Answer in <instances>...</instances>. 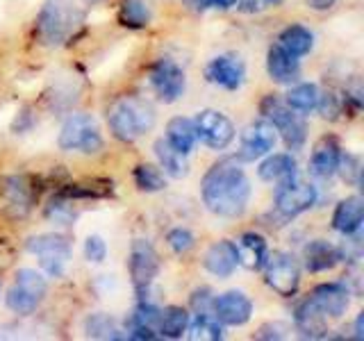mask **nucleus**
Returning a JSON list of instances; mask_svg holds the SVG:
<instances>
[{
	"instance_id": "5701e85b",
	"label": "nucleus",
	"mask_w": 364,
	"mask_h": 341,
	"mask_svg": "<svg viewBox=\"0 0 364 341\" xmlns=\"http://www.w3.org/2000/svg\"><path fill=\"white\" fill-rule=\"evenodd\" d=\"M364 219V205L360 196H350L346 200H341L337 205V210L333 214V227L344 237H353L360 227Z\"/></svg>"
},
{
	"instance_id": "9d476101",
	"label": "nucleus",
	"mask_w": 364,
	"mask_h": 341,
	"mask_svg": "<svg viewBox=\"0 0 364 341\" xmlns=\"http://www.w3.org/2000/svg\"><path fill=\"white\" fill-rule=\"evenodd\" d=\"M130 278L136 293L144 298V293L148 291V287L155 282L157 273H159V255L153 248L151 242L146 239H134L132 248H130Z\"/></svg>"
},
{
	"instance_id": "aec40b11",
	"label": "nucleus",
	"mask_w": 364,
	"mask_h": 341,
	"mask_svg": "<svg viewBox=\"0 0 364 341\" xmlns=\"http://www.w3.org/2000/svg\"><path fill=\"white\" fill-rule=\"evenodd\" d=\"M205 269H208L212 276L216 278H228L232 276V271L237 269L239 259H237V246L232 242H216L208 248V253H205V259H203Z\"/></svg>"
},
{
	"instance_id": "1a4fd4ad",
	"label": "nucleus",
	"mask_w": 364,
	"mask_h": 341,
	"mask_svg": "<svg viewBox=\"0 0 364 341\" xmlns=\"http://www.w3.org/2000/svg\"><path fill=\"white\" fill-rule=\"evenodd\" d=\"M264 278L267 284L276 291L282 298H291V296L299 291L301 284V269L299 261L289 253H273L269 255L267 264H264Z\"/></svg>"
},
{
	"instance_id": "37998d69",
	"label": "nucleus",
	"mask_w": 364,
	"mask_h": 341,
	"mask_svg": "<svg viewBox=\"0 0 364 341\" xmlns=\"http://www.w3.org/2000/svg\"><path fill=\"white\" fill-rule=\"evenodd\" d=\"M287 332H289V328L284 325V323H280V321H276V323H267V325H262L259 330H257V339H284L287 337Z\"/></svg>"
},
{
	"instance_id": "a19ab883",
	"label": "nucleus",
	"mask_w": 364,
	"mask_h": 341,
	"mask_svg": "<svg viewBox=\"0 0 364 341\" xmlns=\"http://www.w3.org/2000/svg\"><path fill=\"white\" fill-rule=\"evenodd\" d=\"M212 305H214V296L210 287H203L196 289L191 293V310L196 314H205V312H212Z\"/></svg>"
},
{
	"instance_id": "dca6fc26",
	"label": "nucleus",
	"mask_w": 364,
	"mask_h": 341,
	"mask_svg": "<svg viewBox=\"0 0 364 341\" xmlns=\"http://www.w3.org/2000/svg\"><path fill=\"white\" fill-rule=\"evenodd\" d=\"M276 141H278V132L267 119L248 125V128L244 130V134H242V159L255 162L257 157L273 151Z\"/></svg>"
},
{
	"instance_id": "49530a36",
	"label": "nucleus",
	"mask_w": 364,
	"mask_h": 341,
	"mask_svg": "<svg viewBox=\"0 0 364 341\" xmlns=\"http://www.w3.org/2000/svg\"><path fill=\"white\" fill-rule=\"evenodd\" d=\"M362 325H364V314L358 316V321H355V335H353V339H364V330H362Z\"/></svg>"
},
{
	"instance_id": "9b49d317",
	"label": "nucleus",
	"mask_w": 364,
	"mask_h": 341,
	"mask_svg": "<svg viewBox=\"0 0 364 341\" xmlns=\"http://www.w3.org/2000/svg\"><path fill=\"white\" fill-rule=\"evenodd\" d=\"M193 128H196V139H200L205 146L214 148V151H223L235 139L232 121L216 109L200 112L196 121H193Z\"/></svg>"
},
{
	"instance_id": "bb28decb",
	"label": "nucleus",
	"mask_w": 364,
	"mask_h": 341,
	"mask_svg": "<svg viewBox=\"0 0 364 341\" xmlns=\"http://www.w3.org/2000/svg\"><path fill=\"white\" fill-rule=\"evenodd\" d=\"M166 141L182 155H189L193 144H196V128H193V123L185 117L171 119L166 125Z\"/></svg>"
},
{
	"instance_id": "c85d7f7f",
	"label": "nucleus",
	"mask_w": 364,
	"mask_h": 341,
	"mask_svg": "<svg viewBox=\"0 0 364 341\" xmlns=\"http://www.w3.org/2000/svg\"><path fill=\"white\" fill-rule=\"evenodd\" d=\"M278 45H282V48L287 53H291L294 57H303L312 50L314 37H312V32L303 26H289L280 32Z\"/></svg>"
},
{
	"instance_id": "20e7f679",
	"label": "nucleus",
	"mask_w": 364,
	"mask_h": 341,
	"mask_svg": "<svg viewBox=\"0 0 364 341\" xmlns=\"http://www.w3.org/2000/svg\"><path fill=\"white\" fill-rule=\"evenodd\" d=\"M259 112H262V117L276 128V132L282 134V139L287 144L289 151H299V148H303V144L307 139V123L301 114H294V109L287 105V102H282L276 96H267L262 100Z\"/></svg>"
},
{
	"instance_id": "58836bf2",
	"label": "nucleus",
	"mask_w": 364,
	"mask_h": 341,
	"mask_svg": "<svg viewBox=\"0 0 364 341\" xmlns=\"http://www.w3.org/2000/svg\"><path fill=\"white\" fill-rule=\"evenodd\" d=\"M337 170L341 173V178H344L346 182H350L353 187H360V178H362V164H360V157L355 155H341L339 157V166Z\"/></svg>"
},
{
	"instance_id": "4c0bfd02",
	"label": "nucleus",
	"mask_w": 364,
	"mask_h": 341,
	"mask_svg": "<svg viewBox=\"0 0 364 341\" xmlns=\"http://www.w3.org/2000/svg\"><path fill=\"white\" fill-rule=\"evenodd\" d=\"M166 242L176 255H187L189 250L196 246V239H193V234L185 230V227H173V230L166 234Z\"/></svg>"
},
{
	"instance_id": "6e6552de",
	"label": "nucleus",
	"mask_w": 364,
	"mask_h": 341,
	"mask_svg": "<svg viewBox=\"0 0 364 341\" xmlns=\"http://www.w3.org/2000/svg\"><path fill=\"white\" fill-rule=\"evenodd\" d=\"M26 248L32 255H37L41 259V266L55 278L62 276L68 259H71V242H68V237L64 234L48 232V234L32 237L28 239Z\"/></svg>"
},
{
	"instance_id": "c756f323",
	"label": "nucleus",
	"mask_w": 364,
	"mask_h": 341,
	"mask_svg": "<svg viewBox=\"0 0 364 341\" xmlns=\"http://www.w3.org/2000/svg\"><path fill=\"white\" fill-rule=\"evenodd\" d=\"M112 180H91V182H75L60 191V196L68 200H87V198H107L112 196Z\"/></svg>"
},
{
	"instance_id": "473e14b6",
	"label": "nucleus",
	"mask_w": 364,
	"mask_h": 341,
	"mask_svg": "<svg viewBox=\"0 0 364 341\" xmlns=\"http://www.w3.org/2000/svg\"><path fill=\"white\" fill-rule=\"evenodd\" d=\"M189 337L193 341H198V339L221 341L223 330H221V323L216 321V316L212 312H205V314H196V318H193V323L189 328Z\"/></svg>"
},
{
	"instance_id": "393cba45",
	"label": "nucleus",
	"mask_w": 364,
	"mask_h": 341,
	"mask_svg": "<svg viewBox=\"0 0 364 341\" xmlns=\"http://www.w3.org/2000/svg\"><path fill=\"white\" fill-rule=\"evenodd\" d=\"M257 173L264 182H278V185H282V182L296 180V162L291 155H284V153L271 155L259 164Z\"/></svg>"
},
{
	"instance_id": "de8ad7c7",
	"label": "nucleus",
	"mask_w": 364,
	"mask_h": 341,
	"mask_svg": "<svg viewBox=\"0 0 364 341\" xmlns=\"http://www.w3.org/2000/svg\"><path fill=\"white\" fill-rule=\"evenodd\" d=\"M89 3H98V0H89Z\"/></svg>"
},
{
	"instance_id": "f704fd0d",
	"label": "nucleus",
	"mask_w": 364,
	"mask_h": 341,
	"mask_svg": "<svg viewBox=\"0 0 364 341\" xmlns=\"http://www.w3.org/2000/svg\"><path fill=\"white\" fill-rule=\"evenodd\" d=\"M134 185L139 187L146 193H155V191H162L164 185V175L162 170L151 166V164H139L134 168Z\"/></svg>"
},
{
	"instance_id": "c03bdc74",
	"label": "nucleus",
	"mask_w": 364,
	"mask_h": 341,
	"mask_svg": "<svg viewBox=\"0 0 364 341\" xmlns=\"http://www.w3.org/2000/svg\"><path fill=\"white\" fill-rule=\"evenodd\" d=\"M282 5V0H242V11H248V14H253V11H262V9H269V7H278Z\"/></svg>"
},
{
	"instance_id": "f8f14e48",
	"label": "nucleus",
	"mask_w": 364,
	"mask_h": 341,
	"mask_svg": "<svg viewBox=\"0 0 364 341\" xmlns=\"http://www.w3.org/2000/svg\"><path fill=\"white\" fill-rule=\"evenodd\" d=\"M148 80H151V87L162 102H176L185 94V73L171 60L155 62L148 71Z\"/></svg>"
},
{
	"instance_id": "a211bd4d",
	"label": "nucleus",
	"mask_w": 364,
	"mask_h": 341,
	"mask_svg": "<svg viewBox=\"0 0 364 341\" xmlns=\"http://www.w3.org/2000/svg\"><path fill=\"white\" fill-rule=\"evenodd\" d=\"M294 321H296V332H299L303 339H323L328 332L326 314L312 303V298H305L299 307H296Z\"/></svg>"
},
{
	"instance_id": "72a5a7b5",
	"label": "nucleus",
	"mask_w": 364,
	"mask_h": 341,
	"mask_svg": "<svg viewBox=\"0 0 364 341\" xmlns=\"http://www.w3.org/2000/svg\"><path fill=\"white\" fill-rule=\"evenodd\" d=\"M318 89L314 85H296L287 94V105L294 112H312L318 102Z\"/></svg>"
},
{
	"instance_id": "f257e3e1",
	"label": "nucleus",
	"mask_w": 364,
	"mask_h": 341,
	"mask_svg": "<svg viewBox=\"0 0 364 341\" xmlns=\"http://www.w3.org/2000/svg\"><path fill=\"white\" fill-rule=\"evenodd\" d=\"M203 202L212 214L237 219L246 212L250 182L237 157H223L205 173L200 182Z\"/></svg>"
},
{
	"instance_id": "4be33fe9",
	"label": "nucleus",
	"mask_w": 364,
	"mask_h": 341,
	"mask_svg": "<svg viewBox=\"0 0 364 341\" xmlns=\"http://www.w3.org/2000/svg\"><path fill=\"white\" fill-rule=\"evenodd\" d=\"M237 246V259L239 264L250 269V271H259L264 269L267 259H269V248H267V242L262 234H255V232H248L239 239Z\"/></svg>"
},
{
	"instance_id": "f3484780",
	"label": "nucleus",
	"mask_w": 364,
	"mask_h": 341,
	"mask_svg": "<svg viewBox=\"0 0 364 341\" xmlns=\"http://www.w3.org/2000/svg\"><path fill=\"white\" fill-rule=\"evenodd\" d=\"M310 298L326 316H333V318H339L348 310V289L344 284H337V282L318 284L310 293Z\"/></svg>"
},
{
	"instance_id": "c9c22d12",
	"label": "nucleus",
	"mask_w": 364,
	"mask_h": 341,
	"mask_svg": "<svg viewBox=\"0 0 364 341\" xmlns=\"http://www.w3.org/2000/svg\"><path fill=\"white\" fill-rule=\"evenodd\" d=\"M46 216H48L50 221L60 223V225H73L75 221V210L71 207V202H68V198L64 196H57L50 200V205L46 207Z\"/></svg>"
},
{
	"instance_id": "423d86ee",
	"label": "nucleus",
	"mask_w": 364,
	"mask_h": 341,
	"mask_svg": "<svg viewBox=\"0 0 364 341\" xmlns=\"http://www.w3.org/2000/svg\"><path fill=\"white\" fill-rule=\"evenodd\" d=\"M48 284L41 273L34 269H18L14 276V284L7 291V307L16 314H32L43 301Z\"/></svg>"
},
{
	"instance_id": "e433bc0d",
	"label": "nucleus",
	"mask_w": 364,
	"mask_h": 341,
	"mask_svg": "<svg viewBox=\"0 0 364 341\" xmlns=\"http://www.w3.org/2000/svg\"><path fill=\"white\" fill-rule=\"evenodd\" d=\"M134 325H144V328H153V330H157V325H159V310L155 305H151V303H139L136 305V310L132 312V316H130V325L128 328H134Z\"/></svg>"
},
{
	"instance_id": "ea45409f",
	"label": "nucleus",
	"mask_w": 364,
	"mask_h": 341,
	"mask_svg": "<svg viewBox=\"0 0 364 341\" xmlns=\"http://www.w3.org/2000/svg\"><path fill=\"white\" fill-rule=\"evenodd\" d=\"M85 257L89 261H94V264H100V261H105V257H107V244H105V239L98 237V234L87 237V242H85Z\"/></svg>"
},
{
	"instance_id": "2f4dec72",
	"label": "nucleus",
	"mask_w": 364,
	"mask_h": 341,
	"mask_svg": "<svg viewBox=\"0 0 364 341\" xmlns=\"http://www.w3.org/2000/svg\"><path fill=\"white\" fill-rule=\"evenodd\" d=\"M85 332L91 339H123V335H119V328L114 323V318L102 312H96L87 318Z\"/></svg>"
},
{
	"instance_id": "7ed1b4c3",
	"label": "nucleus",
	"mask_w": 364,
	"mask_h": 341,
	"mask_svg": "<svg viewBox=\"0 0 364 341\" xmlns=\"http://www.w3.org/2000/svg\"><path fill=\"white\" fill-rule=\"evenodd\" d=\"M107 123L119 141L132 144L155 125V109L141 96H121L107 109Z\"/></svg>"
},
{
	"instance_id": "6ab92c4d",
	"label": "nucleus",
	"mask_w": 364,
	"mask_h": 341,
	"mask_svg": "<svg viewBox=\"0 0 364 341\" xmlns=\"http://www.w3.org/2000/svg\"><path fill=\"white\" fill-rule=\"evenodd\" d=\"M267 71L271 75L273 82L278 85H291L299 80L301 66H299V57H294L287 53L282 45H273L267 55Z\"/></svg>"
},
{
	"instance_id": "7c9ffc66",
	"label": "nucleus",
	"mask_w": 364,
	"mask_h": 341,
	"mask_svg": "<svg viewBox=\"0 0 364 341\" xmlns=\"http://www.w3.org/2000/svg\"><path fill=\"white\" fill-rule=\"evenodd\" d=\"M153 14L146 0H123L119 7V23L130 30H141L151 23Z\"/></svg>"
},
{
	"instance_id": "4468645a",
	"label": "nucleus",
	"mask_w": 364,
	"mask_h": 341,
	"mask_svg": "<svg viewBox=\"0 0 364 341\" xmlns=\"http://www.w3.org/2000/svg\"><path fill=\"white\" fill-rule=\"evenodd\" d=\"M212 314L216 316V321L223 325H244L250 321L253 314V303L244 291H225L219 298H214Z\"/></svg>"
},
{
	"instance_id": "39448f33",
	"label": "nucleus",
	"mask_w": 364,
	"mask_h": 341,
	"mask_svg": "<svg viewBox=\"0 0 364 341\" xmlns=\"http://www.w3.org/2000/svg\"><path fill=\"white\" fill-rule=\"evenodd\" d=\"M39 198L37 182L28 175H0V212L11 219L28 216Z\"/></svg>"
},
{
	"instance_id": "f03ea898",
	"label": "nucleus",
	"mask_w": 364,
	"mask_h": 341,
	"mask_svg": "<svg viewBox=\"0 0 364 341\" xmlns=\"http://www.w3.org/2000/svg\"><path fill=\"white\" fill-rule=\"evenodd\" d=\"M85 9L75 5L73 0H46L37 16L34 37L41 45L57 48V45L75 39L80 30L85 28Z\"/></svg>"
},
{
	"instance_id": "a878e982",
	"label": "nucleus",
	"mask_w": 364,
	"mask_h": 341,
	"mask_svg": "<svg viewBox=\"0 0 364 341\" xmlns=\"http://www.w3.org/2000/svg\"><path fill=\"white\" fill-rule=\"evenodd\" d=\"M153 151L157 155L159 166L164 168V173H168L171 178H185L189 164H187V155H182L180 151H176L166 139H157Z\"/></svg>"
},
{
	"instance_id": "79ce46f5",
	"label": "nucleus",
	"mask_w": 364,
	"mask_h": 341,
	"mask_svg": "<svg viewBox=\"0 0 364 341\" xmlns=\"http://www.w3.org/2000/svg\"><path fill=\"white\" fill-rule=\"evenodd\" d=\"M185 3L191 7V9H196V11H203V9H230L235 5H239V0H185Z\"/></svg>"
},
{
	"instance_id": "a18cd8bd",
	"label": "nucleus",
	"mask_w": 364,
	"mask_h": 341,
	"mask_svg": "<svg viewBox=\"0 0 364 341\" xmlns=\"http://www.w3.org/2000/svg\"><path fill=\"white\" fill-rule=\"evenodd\" d=\"M307 5H310L312 9H316V11H326V9H330L335 5V0H305Z\"/></svg>"
},
{
	"instance_id": "2eb2a0df",
	"label": "nucleus",
	"mask_w": 364,
	"mask_h": 341,
	"mask_svg": "<svg viewBox=\"0 0 364 341\" xmlns=\"http://www.w3.org/2000/svg\"><path fill=\"white\" fill-rule=\"evenodd\" d=\"M205 77H208V82H212L216 87H223L228 91H237L244 85L246 66L235 55H219L208 64V68H205Z\"/></svg>"
},
{
	"instance_id": "ddd939ff",
	"label": "nucleus",
	"mask_w": 364,
	"mask_h": 341,
	"mask_svg": "<svg viewBox=\"0 0 364 341\" xmlns=\"http://www.w3.org/2000/svg\"><path fill=\"white\" fill-rule=\"evenodd\" d=\"M314 202H316V189L312 185H301L296 180L282 182L276 191V207L287 219H294V216L307 212Z\"/></svg>"
},
{
	"instance_id": "0eeeda50",
	"label": "nucleus",
	"mask_w": 364,
	"mask_h": 341,
	"mask_svg": "<svg viewBox=\"0 0 364 341\" xmlns=\"http://www.w3.org/2000/svg\"><path fill=\"white\" fill-rule=\"evenodd\" d=\"M60 148L68 153H98L102 148V136L96 121L89 114H73V117H68L60 132Z\"/></svg>"
},
{
	"instance_id": "cd10ccee",
	"label": "nucleus",
	"mask_w": 364,
	"mask_h": 341,
	"mask_svg": "<svg viewBox=\"0 0 364 341\" xmlns=\"http://www.w3.org/2000/svg\"><path fill=\"white\" fill-rule=\"evenodd\" d=\"M189 328V314L182 307L171 305L166 310H159V325L157 332L166 337V339H180L182 335L187 332Z\"/></svg>"
},
{
	"instance_id": "412c9836",
	"label": "nucleus",
	"mask_w": 364,
	"mask_h": 341,
	"mask_svg": "<svg viewBox=\"0 0 364 341\" xmlns=\"http://www.w3.org/2000/svg\"><path fill=\"white\" fill-rule=\"evenodd\" d=\"M341 157V148L335 136H323L321 141L314 146V153L310 159V170L318 178H330L337 173Z\"/></svg>"
},
{
	"instance_id": "b1692460",
	"label": "nucleus",
	"mask_w": 364,
	"mask_h": 341,
	"mask_svg": "<svg viewBox=\"0 0 364 341\" xmlns=\"http://www.w3.org/2000/svg\"><path fill=\"white\" fill-rule=\"evenodd\" d=\"M341 261V253L339 248H335L333 244L323 242V239H314L305 246V266L312 273H321L337 266Z\"/></svg>"
}]
</instances>
